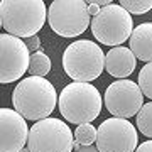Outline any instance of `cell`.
<instances>
[{
  "instance_id": "obj_16",
  "label": "cell",
  "mask_w": 152,
  "mask_h": 152,
  "mask_svg": "<svg viewBox=\"0 0 152 152\" xmlns=\"http://www.w3.org/2000/svg\"><path fill=\"white\" fill-rule=\"evenodd\" d=\"M96 134L98 130L90 124L78 125L75 130V140H78L81 145H93L96 142Z\"/></svg>"
},
{
  "instance_id": "obj_9",
  "label": "cell",
  "mask_w": 152,
  "mask_h": 152,
  "mask_svg": "<svg viewBox=\"0 0 152 152\" xmlns=\"http://www.w3.org/2000/svg\"><path fill=\"white\" fill-rule=\"evenodd\" d=\"M137 144V130L127 118L113 117L98 127L96 147L100 152H135Z\"/></svg>"
},
{
  "instance_id": "obj_21",
  "label": "cell",
  "mask_w": 152,
  "mask_h": 152,
  "mask_svg": "<svg viewBox=\"0 0 152 152\" xmlns=\"http://www.w3.org/2000/svg\"><path fill=\"white\" fill-rule=\"evenodd\" d=\"M88 4V12H90V15H93V17H96L98 14H100V7L96 5V4H93V2H86Z\"/></svg>"
},
{
  "instance_id": "obj_5",
  "label": "cell",
  "mask_w": 152,
  "mask_h": 152,
  "mask_svg": "<svg viewBox=\"0 0 152 152\" xmlns=\"http://www.w3.org/2000/svg\"><path fill=\"white\" fill-rule=\"evenodd\" d=\"M91 32L100 44L118 46L130 39L134 32V22L130 14L120 4H110L103 7L91 20Z\"/></svg>"
},
{
  "instance_id": "obj_17",
  "label": "cell",
  "mask_w": 152,
  "mask_h": 152,
  "mask_svg": "<svg viewBox=\"0 0 152 152\" xmlns=\"http://www.w3.org/2000/svg\"><path fill=\"white\" fill-rule=\"evenodd\" d=\"M139 88L142 95L151 98L152 102V63H147L139 73Z\"/></svg>"
},
{
  "instance_id": "obj_1",
  "label": "cell",
  "mask_w": 152,
  "mask_h": 152,
  "mask_svg": "<svg viewBox=\"0 0 152 152\" xmlns=\"http://www.w3.org/2000/svg\"><path fill=\"white\" fill-rule=\"evenodd\" d=\"M14 108L27 120L48 118L51 112L56 108L58 93L53 83L41 76H29L20 80L12 93Z\"/></svg>"
},
{
  "instance_id": "obj_10",
  "label": "cell",
  "mask_w": 152,
  "mask_h": 152,
  "mask_svg": "<svg viewBox=\"0 0 152 152\" xmlns=\"http://www.w3.org/2000/svg\"><path fill=\"white\" fill-rule=\"evenodd\" d=\"M105 107L117 118H130L144 107V95L132 80H117L105 91Z\"/></svg>"
},
{
  "instance_id": "obj_19",
  "label": "cell",
  "mask_w": 152,
  "mask_h": 152,
  "mask_svg": "<svg viewBox=\"0 0 152 152\" xmlns=\"http://www.w3.org/2000/svg\"><path fill=\"white\" fill-rule=\"evenodd\" d=\"M26 44H27L29 51L37 53V51H39V46H41V39H39V36H32V37H29L27 41H26Z\"/></svg>"
},
{
  "instance_id": "obj_7",
  "label": "cell",
  "mask_w": 152,
  "mask_h": 152,
  "mask_svg": "<svg viewBox=\"0 0 152 152\" xmlns=\"http://www.w3.org/2000/svg\"><path fill=\"white\" fill-rule=\"evenodd\" d=\"M75 134L71 129L58 118L39 120L29 130L27 147L31 152H71Z\"/></svg>"
},
{
  "instance_id": "obj_2",
  "label": "cell",
  "mask_w": 152,
  "mask_h": 152,
  "mask_svg": "<svg viewBox=\"0 0 152 152\" xmlns=\"http://www.w3.org/2000/svg\"><path fill=\"white\" fill-rule=\"evenodd\" d=\"M48 9L42 0H2L0 26L15 37H32L44 27Z\"/></svg>"
},
{
  "instance_id": "obj_15",
  "label": "cell",
  "mask_w": 152,
  "mask_h": 152,
  "mask_svg": "<svg viewBox=\"0 0 152 152\" xmlns=\"http://www.w3.org/2000/svg\"><path fill=\"white\" fill-rule=\"evenodd\" d=\"M137 127L142 135L152 139V102L145 103L137 113Z\"/></svg>"
},
{
  "instance_id": "obj_11",
  "label": "cell",
  "mask_w": 152,
  "mask_h": 152,
  "mask_svg": "<svg viewBox=\"0 0 152 152\" xmlns=\"http://www.w3.org/2000/svg\"><path fill=\"white\" fill-rule=\"evenodd\" d=\"M29 129L17 110H0V152H20L27 145Z\"/></svg>"
},
{
  "instance_id": "obj_14",
  "label": "cell",
  "mask_w": 152,
  "mask_h": 152,
  "mask_svg": "<svg viewBox=\"0 0 152 152\" xmlns=\"http://www.w3.org/2000/svg\"><path fill=\"white\" fill-rule=\"evenodd\" d=\"M49 71H51V59L48 58L46 53L42 51H37L31 54V66H29V73L31 76H41V78H46Z\"/></svg>"
},
{
  "instance_id": "obj_3",
  "label": "cell",
  "mask_w": 152,
  "mask_h": 152,
  "mask_svg": "<svg viewBox=\"0 0 152 152\" xmlns=\"http://www.w3.org/2000/svg\"><path fill=\"white\" fill-rule=\"evenodd\" d=\"M59 112L76 125L90 124L102 112V95L90 83H71L63 88L58 100Z\"/></svg>"
},
{
  "instance_id": "obj_8",
  "label": "cell",
  "mask_w": 152,
  "mask_h": 152,
  "mask_svg": "<svg viewBox=\"0 0 152 152\" xmlns=\"http://www.w3.org/2000/svg\"><path fill=\"white\" fill-rule=\"evenodd\" d=\"M31 66V56L29 48L22 39L2 34L0 36V83L17 81L20 80L24 73L29 71Z\"/></svg>"
},
{
  "instance_id": "obj_6",
  "label": "cell",
  "mask_w": 152,
  "mask_h": 152,
  "mask_svg": "<svg viewBox=\"0 0 152 152\" xmlns=\"http://www.w3.org/2000/svg\"><path fill=\"white\" fill-rule=\"evenodd\" d=\"M88 4L83 0H54L48 10L51 29L61 37H76L88 29Z\"/></svg>"
},
{
  "instance_id": "obj_20",
  "label": "cell",
  "mask_w": 152,
  "mask_h": 152,
  "mask_svg": "<svg viewBox=\"0 0 152 152\" xmlns=\"http://www.w3.org/2000/svg\"><path fill=\"white\" fill-rule=\"evenodd\" d=\"M135 152H152V140H145L142 142L140 145L135 149Z\"/></svg>"
},
{
  "instance_id": "obj_13",
  "label": "cell",
  "mask_w": 152,
  "mask_h": 152,
  "mask_svg": "<svg viewBox=\"0 0 152 152\" xmlns=\"http://www.w3.org/2000/svg\"><path fill=\"white\" fill-rule=\"evenodd\" d=\"M130 51L135 58L152 63V22L139 24L130 36Z\"/></svg>"
},
{
  "instance_id": "obj_23",
  "label": "cell",
  "mask_w": 152,
  "mask_h": 152,
  "mask_svg": "<svg viewBox=\"0 0 152 152\" xmlns=\"http://www.w3.org/2000/svg\"><path fill=\"white\" fill-rule=\"evenodd\" d=\"M20 152H31V149H29V147H24V149H22Z\"/></svg>"
},
{
  "instance_id": "obj_12",
  "label": "cell",
  "mask_w": 152,
  "mask_h": 152,
  "mask_svg": "<svg viewBox=\"0 0 152 152\" xmlns=\"http://www.w3.org/2000/svg\"><path fill=\"white\" fill-rule=\"evenodd\" d=\"M137 58L134 56L129 48L124 46H117L112 48L110 53L105 56V69L107 73L118 80H125L127 76H130L135 71Z\"/></svg>"
},
{
  "instance_id": "obj_4",
  "label": "cell",
  "mask_w": 152,
  "mask_h": 152,
  "mask_svg": "<svg viewBox=\"0 0 152 152\" xmlns=\"http://www.w3.org/2000/svg\"><path fill=\"white\" fill-rule=\"evenodd\" d=\"M63 68L76 83H90L102 75L105 68V54L93 41H76L66 48L63 54Z\"/></svg>"
},
{
  "instance_id": "obj_22",
  "label": "cell",
  "mask_w": 152,
  "mask_h": 152,
  "mask_svg": "<svg viewBox=\"0 0 152 152\" xmlns=\"http://www.w3.org/2000/svg\"><path fill=\"white\" fill-rule=\"evenodd\" d=\"M73 152H100V151H98V147H95V145H80Z\"/></svg>"
},
{
  "instance_id": "obj_18",
  "label": "cell",
  "mask_w": 152,
  "mask_h": 152,
  "mask_svg": "<svg viewBox=\"0 0 152 152\" xmlns=\"http://www.w3.org/2000/svg\"><path fill=\"white\" fill-rule=\"evenodd\" d=\"M120 7H124L129 14L140 15L152 9V0H120Z\"/></svg>"
}]
</instances>
